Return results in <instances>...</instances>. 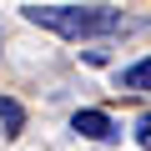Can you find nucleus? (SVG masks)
Instances as JSON below:
<instances>
[{
    "label": "nucleus",
    "mask_w": 151,
    "mask_h": 151,
    "mask_svg": "<svg viewBox=\"0 0 151 151\" xmlns=\"http://www.w3.org/2000/svg\"><path fill=\"white\" fill-rule=\"evenodd\" d=\"M35 25L65 35V40H86V35H111L121 30V10H101V5H30L25 10Z\"/></svg>",
    "instance_id": "obj_1"
},
{
    "label": "nucleus",
    "mask_w": 151,
    "mask_h": 151,
    "mask_svg": "<svg viewBox=\"0 0 151 151\" xmlns=\"http://www.w3.org/2000/svg\"><path fill=\"white\" fill-rule=\"evenodd\" d=\"M70 131L86 136V141H111V136H116V126H111L106 111H76V116H70Z\"/></svg>",
    "instance_id": "obj_2"
},
{
    "label": "nucleus",
    "mask_w": 151,
    "mask_h": 151,
    "mask_svg": "<svg viewBox=\"0 0 151 151\" xmlns=\"http://www.w3.org/2000/svg\"><path fill=\"white\" fill-rule=\"evenodd\" d=\"M121 91H151V60H136L121 70Z\"/></svg>",
    "instance_id": "obj_3"
},
{
    "label": "nucleus",
    "mask_w": 151,
    "mask_h": 151,
    "mask_svg": "<svg viewBox=\"0 0 151 151\" xmlns=\"http://www.w3.org/2000/svg\"><path fill=\"white\" fill-rule=\"evenodd\" d=\"M0 121H5V136H20V126H25V111H20L10 96H0Z\"/></svg>",
    "instance_id": "obj_4"
},
{
    "label": "nucleus",
    "mask_w": 151,
    "mask_h": 151,
    "mask_svg": "<svg viewBox=\"0 0 151 151\" xmlns=\"http://www.w3.org/2000/svg\"><path fill=\"white\" fill-rule=\"evenodd\" d=\"M136 141L151 151V116H141V121H136Z\"/></svg>",
    "instance_id": "obj_5"
}]
</instances>
